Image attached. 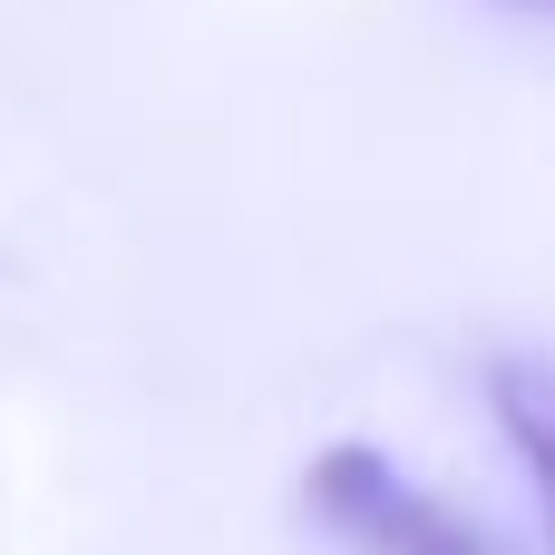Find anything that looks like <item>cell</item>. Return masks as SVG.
<instances>
[{"label":"cell","instance_id":"obj_1","mask_svg":"<svg viewBox=\"0 0 555 555\" xmlns=\"http://www.w3.org/2000/svg\"><path fill=\"white\" fill-rule=\"evenodd\" d=\"M302 498H312V517H322L351 555H517V546H498L478 517L439 507L410 468H390V459L361 449V439L322 449L312 478H302Z\"/></svg>","mask_w":555,"mask_h":555},{"label":"cell","instance_id":"obj_2","mask_svg":"<svg viewBox=\"0 0 555 555\" xmlns=\"http://www.w3.org/2000/svg\"><path fill=\"white\" fill-rule=\"evenodd\" d=\"M488 410H498L517 468L537 478V507H546V537H555V361L498 351V361H488Z\"/></svg>","mask_w":555,"mask_h":555}]
</instances>
